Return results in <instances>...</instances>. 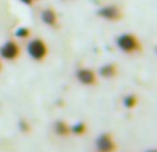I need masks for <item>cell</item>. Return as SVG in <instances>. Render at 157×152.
<instances>
[{
    "instance_id": "1",
    "label": "cell",
    "mask_w": 157,
    "mask_h": 152,
    "mask_svg": "<svg viewBox=\"0 0 157 152\" xmlns=\"http://www.w3.org/2000/svg\"><path fill=\"white\" fill-rule=\"evenodd\" d=\"M116 44L123 53L125 54H132L141 50V42H139L138 36L134 33H121L117 36Z\"/></svg>"
},
{
    "instance_id": "2",
    "label": "cell",
    "mask_w": 157,
    "mask_h": 152,
    "mask_svg": "<svg viewBox=\"0 0 157 152\" xmlns=\"http://www.w3.org/2000/svg\"><path fill=\"white\" fill-rule=\"evenodd\" d=\"M26 51L32 60L37 61V62H41V61H44L46 57L48 55L50 49L43 39L37 38V39H32V40L28 43Z\"/></svg>"
},
{
    "instance_id": "3",
    "label": "cell",
    "mask_w": 157,
    "mask_h": 152,
    "mask_svg": "<svg viewBox=\"0 0 157 152\" xmlns=\"http://www.w3.org/2000/svg\"><path fill=\"white\" fill-rule=\"evenodd\" d=\"M21 54V47L15 40H8L0 47V57L6 61H15Z\"/></svg>"
},
{
    "instance_id": "4",
    "label": "cell",
    "mask_w": 157,
    "mask_h": 152,
    "mask_svg": "<svg viewBox=\"0 0 157 152\" xmlns=\"http://www.w3.org/2000/svg\"><path fill=\"white\" fill-rule=\"evenodd\" d=\"M98 15L101 18L106 19V21H119L121 19L123 13H121V8L116 4H108V6H103L98 10Z\"/></svg>"
},
{
    "instance_id": "5",
    "label": "cell",
    "mask_w": 157,
    "mask_h": 152,
    "mask_svg": "<svg viewBox=\"0 0 157 152\" xmlns=\"http://www.w3.org/2000/svg\"><path fill=\"white\" fill-rule=\"evenodd\" d=\"M95 147H97L98 152H114L117 150V144L114 142L112 134L103 133L95 141Z\"/></svg>"
},
{
    "instance_id": "6",
    "label": "cell",
    "mask_w": 157,
    "mask_h": 152,
    "mask_svg": "<svg viewBox=\"0 0 157 152\" xmlns=\"http://www.w3.org/2000/svg\"><path fill=\"white\" fill-rule=\"evenodd\" d=\"M76 79L78 80V83L84 84V86H92L97 83V75L92 69L88 68H80L76 72Z\"/></svg>"
},
{
    "instance_id": "7",
    "label": "cell",
    "mask_w": 157,
    "mask_h": 152,
    "mask_svg": "<svg viewBox=\"0 0 157 152\" xmlns=\"http://www.w3.org/2000/svg\"><path fill=\"white\" fill-rule=\"evenodd\" d=\"M41 21L46 25H48V26L55 28L58 25V14L55 13L54 8L47 7L41 11Z\"/></svg>"
},
{
    "instance_id": "8",
    "label": "cell",
    "mask_w": 157,
    "mask_h": 152,
    "mask_svg": "<svg viewBox=\"0 0 157 152\" xmlns=\"http://www.w3.org/2000/svg\"><path fill=\"white\" fill-rule=\"evenodd\" d=\"M54 130L59 137H68L71 134V126L63 120H57L54 125Z\"/></svg>"
},
{
    "instance_id": "9",
    "label": "cell",
    "mask_w": 157,
    "mask_h": 152,
    "mask_svg": "<svg viewBox=\"0 0 157 152\" xmlns=\"http://www.w3.org/2000/svg\"><path fill=\"white\" fill-rule=\"evenodd\" d=\"M117 74V66L114 65V64H105L103 66H101L99 68V75L103 76V78H114Z\"/></svg>"
},
{
    "instance_id": "10",
    "label": "cell",
    "mask_w": 157,
    "mask_h": 152,
    "mask_svg": "<svg viewBox=\"0 0 157 152\" xmlns=\"http://www.w3.org/2000/svg\"><path fill=\"white\" fill-rule=\"evenodd\" d=\"M87 131V125L84 122H77L73 126H71V133L75 136H83Z\"/></svg>"
},
{
    "instance_id": "11",
    "label": "cell",
    "mask_w": 157,
    "mask_h": 152,
    "mask_svg": "<svg viewBox=\"0 0 157 152\" xmlns=\"http://www.w3.org/2000/svg\"><path fill=\"white\" fill-rule=\"evenodd\" d=\"M123 105H124L125 108H128V109L135 108V106L138 105V98H136V95H134V94L125 95L124 100H123Z\"/></svg>"
},
{
    "instance_id": "12",
    "label": "cell",
    "mask_w": 157,
    "mask_h": 152,
    "mask_svg": "<svg viewBox=\"0 0 157 152\" xmlns=\"http://www.w3.org/2000/svg\"><path fill=\"white\" fill-rule=\"evenodd\" d=\"M15 36L18 39H28L30 36V30H29V28H26V26H21V28H18V29L15 30Z\"/></svg>"
},
{
    "instance_id": "13",
    "label": "cell",
    "mask_w": 157,
    "mask_h": 152,
    "mask_svg": "<svg viewBox=\"0 0 157 152\" xmlns=\"http://www.w3.org/2000/svg\"><path fill=\"white\" fill-rule=\"evenodd\" d=\"M19 2H21V3H24L25 6H32L35 0H19Z\"/></svg>"
},
{
    "instance_id": "14",
    "label": "cell",
    "mask_w": 157,
    "mask_h": 152,
    "mask_svg": "<svg viewBox=\"0 0 157 152\" xmlns=\"http://www.w3.org/2000/svg\"><path fill=\"white\" fill-rule=\"evenodd\" d=\"M2 66H3V65H2V60H0V71H2Z\"/></svg>"
},
{
    "instance_id": "15",
    "label": "cell",
    "mask_w": 157,
    "mask_h": 152,
    "mask_svg": "<svg viewBox=\"0 0 157 152\" xmlns=\"http://www.w3.org/2000/svg\"><path fill=\"white\" fill-rule=\"evenodd\" d=\"M147 152H156V151H147Z\"/></svg>"
}]
</instances>
